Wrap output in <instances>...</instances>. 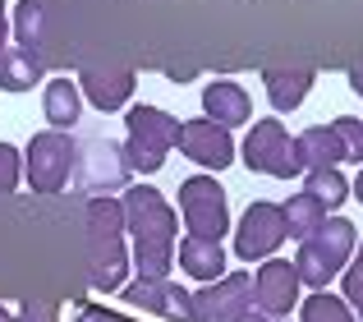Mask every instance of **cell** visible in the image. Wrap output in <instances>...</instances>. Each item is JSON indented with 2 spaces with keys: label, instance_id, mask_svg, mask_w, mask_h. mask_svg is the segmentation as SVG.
<instances>
[{
  "label": "cell",
  "instance_id": "6da1fadb",
  "mask_svg": "<svg viewBox=\"0 0 363 322\" xmlns=\"http://www.w3.org/2000/svg\"><path fill=\"white\" fill-rule=\"evenodd\" d=\"M124 226L133 235V267L138 277H166L175 267V212L147 184H133L124 194Z\"/></svg>",
  "mask_w": 363,
  "mask_h": 322
},
{
  "label": "cell",
  "instance_id": "7a4b0ae2",
  "mask_svg": "<svg viewBox=\"0 0 363 322\" xmlns=\"http://www.w3.org/2000/svg\"><path fill=\"white\" fill-rule=\"evenodd\" d=\"M124 203L120 198H92L88 203V281L92 290H124L129 253H124Z\"/></svg>",
  "mask_w": 363,
  "mask_h": 322
},
{
  "label": "cell",
  "instance_id": "3957f363",
  "mask_svg": "<svg viewBox=\"0 0 363 322\" xmlns=\"http://www.w3.org/2000/svg\"><path fill=\"white\" fill-rule=\"evenodd\" d=\"M354 249H359V231L345 221V216H327V226L313 231L308 240L299 244V253H294V272H299L303 286L327 290V281L340 277V272L350 267Z\"/></svg>",
  "mask_w": 363,
  "mask_h": 322
},
{
  "label": "cell",
  "instance_id": "277c9868",
  "mask_svg": "<svg viewBox=\"0 0 363 322\" xmlns=\"http://www.w3.org/2000/svg\"><path fill=\"white\" fill-rule=\"evenodd\" d=\"M129 134H124V157L138 175H157L166 166V152L179 143V120L161 106H133L129 111Z\"/></svg>",
  "mask_w": 363,
  "mask_h": 322
},
{
  "label": "cell",
  "instance_id": "5b68a950",
  "mask_svg": "<svg viewBox=\"0 0 363 322\" xmlns=\"http://www.w3.org/2000/svg\"><path fill=\"white\" fill-rule=\"evenodd\" d=\"M74 161H79V143L65 129L33 134V143H28V184H33V194H60L74 175Z\"/></svg>",
  "mask_w": 363,
  "mask_h": 322
},
{
  "label": "cell",
  "instance_id": "8992f818",
  "mask_svg": "<svg viewBox=\"0 0 363 322\" xmlns=\"http://www.w3.org/2000/svg\"><path fill=\"white\" fill-rule=\"evenodd\" d=\"M179 212H184L189 235L221 240L230 231V203H225V189L212 175H194V179L179 184Z\"/></svg>",
  "mask_w": 363,
  "mask_h": 322
},
{
  "label": "cell",
  "instance_id": "52a82bcc",
  "mask_svg": "<svg viewBox=\"0 0 363 322\" xmlns=\"http://www.w3.org/2000/svg\"><path fill=\"white\" fill-rule=\"evenodd\" d=\"M74 175H79V184L88 189V194L111 198L116 189L129 184L133 166H129V157H124L120 143H111V138H83L79 161H74Z\"/></svg>",
  "mask_w": 363,
  "mask_h": 322
},
{
  "label": "cell",
  "instance_id": "ba28073f",
  "mask_svg": "<svg viewBox=\"0 0 363 322\" xmlns=\"http://www.w3.org/2000/svg\"><path fill=\"white\" fill-rule=\"evenodd\" d=\"M244 166L272 179H294L299 175V157H294V138L285 134L281 120H257L253 134L244 138Z\"/></svg>",
  "mask_w": 363,
  "mask_h": 322
},
{
  "label": "cell",
  "instance_id": "9c48e42d",
  "mask_svg": "<svg viewBox=\"0 0 363 322\" xmlns=\"http://www.w3.org/2000/svg\"><path fill=\"white\" fill-rule=\"evenodd\" d=\"M285 207L276 203H248V212L240 216V231H235V253L244 262H267L276 249L285 244Z\"/></svg>",
  "mask_w": 363,
  "mask_h": 322
},
{
  "label": "cell",
  "instance_id": "30bf717a",
  "mask_svg": "<svg viewBox=\"0 0 363 322\" xmlns=\"http://www.w3.org/2000/svg\"><path fill=\"white\" fill-rule=\"evenodd\" d=\"M244 313H253V277L230 272V277L212 281L194 295L189 322H240Z\"/></svg>",
  "mask_w": 363,
  "mask_h": 322
},
{
  "label": "cell",
  "instance_id": "8fae6325",
  "mask_svg": "<svg viewBox=\"0 0 363 322\" xmlns=\"http://www.w3.org/2000/svg\"><path fill=\"white\" fill-rule=\"evenodd\" d=\"M299 272L294 262H281V258H267L253 277V309L267 318H290V309L299 304Z\"/></svg>",
  "mask_w": 363,
  "mask_h": 322
},
{
  "label": "cell",
  "instance_id": "7c38bea8",
  "mask_svg": "<svg viewBox=\"0 0 363 322\" xmlns=\"http://www.w3.org/2000/svg\"><path fill=\"white\" fill-rule=\"evenodd\" d=\"M124 304L143 309V313H157V318H170V322H189L194 313V295L184 286H175L170 277H138L124 286Z\"/></svg>",
  "mask_w": 363,
  "mask_h": 322
},
{
  "label": "cell",
  "instance_id": "4fadbf2b",
  "mask_svg": "<svg viewBox=\"0 0 363 322\" xmlns=\"http://www.w3.org/2000/svg\"><path fill=\"white\" fill-rule=\"evenodd\" d=\"M179 148H184L189 161L212 166V170H225L235 161L230 129H221L216 120H189V125H179Z\"/></svg>",
  "mask_w": 363,
  "mask_h": 322
},
{
  "label": "cell",
  "instance_id": "5bb4252c",
  "mask_svg": "<svg viewBox=\"0 0 363 322\" xmlns=\"http://www.w3.org/2000/svg\"><path fill=\"white\" fill-rule=\"evenodd\" d=\"M203 111H207V120H216L221 129H235V125H244V120L253 116V101H248V92L240 83L216 79V83L203 88Z\"/></svg>",
  "mask_w": 363,
  "mask_h": 322
},
{
  "label": "cell",
  "instance_id": "9a60e30c",
  "mask_svg": "<svg viewBox=\"0 0 363 322\" xmlns=\"http://www.w3.org/2000/svg\"><path fill=\"white\" fill-rule=\"evenodd\" d=\"M294 157H299L303 170H322V166H340L345 152V138L336 134V125H313L294 138Z\"/></svg>",
  "mask_w": 363,
  "mask_h": 322
},
{
  "label": "cell",
  "instance_id": "2e32d148",
  "mask_svg": "<svg viewBox=\"0 0 363 322\" xmlns=\"http://www.w3.org/2000/svg\"><path fill=\"white\" fill-rule=\"evenodd\" d=\"M79 88L97 111H120L133 92V70H83Z\"/></svg>",
  "mask_w": 363,
  "mask_h": 322
},
{
  "label": "cell",
  "instance_id": "e0dca14e",
  "mask_svg": "<svg viewBox=\"0 0 363 322\" xmlns=\"http://www.w3.org/2000/svg\"><path fill=\"white\" fill-rule=\"evenodd\" d=\"M179 272H189L194 281H221L225 277V249L221 240H203V235H189L179 240Z\"/></svg>",
  "mask_w": 363,
  "mask_h": 322
},
{
  "label": "cell",
  "instance_id": "ac0fdd59",
  "mask_svg": "<svg viewBox=\"0 0 363 322\" xmlns=\"http://www.w3.org/2000/svg\"><path fill=\"white\" fill-rule=\"evenodd\" d=\"M42 55L28 51V46H9L5 60H0V88L5 92H28L33 83H42Z\"/></svg>",
  "mask_w": 363,
  "mask_h": 322
},
{
  "label": "cell",
  "instance_id": "d6986e66",
  "mask_svg": "<svg viewBox=\"0 0 363 322\" xmlns=\"http://www.w3.org/2000/svg\"><path fill=\"white\" fill-rule=\"evenodd\" d=\"M327 226V203L322 198H313L308 189L303 194H294L290 203H285V231H290V240H308L313 231H322Z\"/></svg>",
  "mask_w": 363,
  "mask_h": 322
},
{
  "label": "cell",
  "instance_id": "ffe728a7",
  "mask_svg": "<svg viewBox=\"0 0 363 322\" xmlns=\"http://www.w3.org/2000/svg\"><path fill=\"white\" fill-rule=\"evenodd\" d=\"M79 83L69 79H51L46 83V97H42V111L46 120H51V129H74L79 125Z\"/></svg>",
  "mask_w": 363,
  "mask_h": 322
},
{
  "label": "cell",
  "instance_id": "44dd1931",
  "mask_svg": "<svg viewBox=\"0 0 363 322\" xmlns=\"http://www.w3.org/2000/svg\"><path fill=\"white\" fill-rule=\"evenodd\" d=\"M262 83H267V97H272V106H276V111H294L303 97H308V88H313V74H308V70H294V74H281V70H272Z\"/></svg>",
  "mask_w": 363,
  "mask_h": 322
},
{
  "label": "cell",
  "instance_id": "7402d4cb",
  "mask_svg": "<svg viewBox=\"0 0 363 322\" xmlns=\"http://www.w3.org/2000/svg\"><path fill=\"white\" fill-rule=\"evenodd\" d=\"M303 189H308L313 198H322V203H327V207H340V203H345V198H350V179L340 175L336 166L308 170V184H303Z\"/></svg>",
  "mask_w": 363,
  "mask_h": 322
},
{
  "label": "cell",
  "instance_id": "603a6c76",
  "mask_svg": "<svg viewBox=\"0 0 363 322\" xmlns=\"http://www.w3.org/2000/svg\"><path fill=\"white\" fill-rule=\"evenodd\" d=\"M303 322H354V313H350V304L340 295L313 290V295L303 299Z\"/></svg>",
  "mask_w": 363,
  "mask_h": 322
},
{
  "label": "cell",
  "instance_id": "cb8c5ba5",
  "mask_svg": "<svg viewBox=\"0 0 363 322\" xmlns=\"http://www.w3.org/2000/svg\"><path fill=\"white\" fill-rule=\"evenodd\" d=\"M14 33H18V46H42V0H23L14 9Z\"/></svg>",
  "mask_w": 363,
  "mask_h": 322
},
{
  "label": "cell",
  "instance_id": "d4e9b609",
  "mask_svg": "<svg viewBox=\"0 0 363 322\" xmlns=\"http://www.w3.org/2000/svg\"><path fill=\"white\" fill-rule=\"evenodd\" d=\"M336 134L345 138V152L363 166V120H354V116H340L336 120Z\"/></svg>",
  "mask_w": 363,
  "mask_h": 322
},
{
  "label": "cell",
  "instance_id": "484cf974",
  "mask_svg": "<svg viewBox=\"0 0 363 322\" xmlns=\"http://www.w3.org/2000/svg\"><path fill=\"white\" fill-rule=\"evenodd\" d=\"M345 304L363 309V244L354 249V262L345 267Z\"/></svg>",
  "mask_w": 363,
  "mask_h": 322
},
{
  "label": "cell",
  "instance_id": "4316f807",
  "mask_svg": "<svg viewBox=\"0 0 363 322\" xmlns=\"http://www.w3.org/2000/svg\"><path fill=\"white\" fill-rule=\"evenodd\" d=\"M14 184H18V152L9 143H0V194H9Z\"/></svg>",
  "mask_w": 363,
  "mask_h": 322
},
{
  "label": "cell",
  "instance_id": "83f0119b",
  "mask_svg": "<svg viewBox=\"0 0 363 322\" xmlns=\"http://www.w3.org/2000/svg\"><path fill=\"white\" fill-rule=\"evenodd\" d=\"M74 322H133V318H124V313H116V309H101V304H88Z\"/></svg>",
  "mask_w": 363,
  "mask_h": 322
},
{
  "label": "cell",
  "instance_id": "f1b7e54d",
  "mask_svg": "<svg viewBox=\"0 0 363 322\" xmlns=\"http://www.w3.org/2000/svg\"><path fill=\"white\" fill-rule=\"evenodd\" d=\"M14 318L18 322H55V304H23Z\"/></svg>",
  "mask_w": 363,
  "mask_h": 322
},
{
  "label": "cell",
  "instance_id": "f546056e",
  "mask_svg": "<svg viewBox=\"0 0 363 322\" xmlns=\"http://www.w3.org/2000/svg\"><path fill=\"white\" fill-rule=\"evenodd\" d=\"M5 33H9V23H5V0H0V60H5V51H9V46H5Z\"/></svg>",
  "mask_w": 363,
  "mask_h": 322
},
{
  "label": "cell",
  "instance_id": "4dcf8cb0",
  "mask_svg": "<svg viewBox=\"0 0 363 322\" xmlns=\"http://www.w3.org/2000/svg\"><path fill=\"white\" fill-rule=\"evenodd\" d=\"M350 88H354L359 97H363V70H354V74H350Z\"/></svg>",
  "mask_w": 363,
  "mask_h": 322
},
{
  "label": "cell",
  "instance_id": "1f68e13d",
  "mask_svg": "<svg viewBox=\"0 0 363 322\" xmlns=\"http://www.w3.org/2000/svg\"><path fill=\"white\" fill-rule=\"evenodd\" d=\"M350 198H359V203H363V170H359V179H354V184H350Z\"/></svg>",
  "mask_w": 363,
  "mask_h": 322
},
{
  "label": "cell",
  "instance_id": "d6a6232c",
  "mask_svg": "<svg viewBox=\"0 0 363 322\" xmlns=\"http://www.w3.org/2000/svg\"><path fill=\"white\" fill-rule=\"evenodd\" d=\"M240 322H276V318H267V313H257V309H253V313H244Z\"/></svg>",
  "mask_w": 363,
  "mask_h": 322
},
{
  "label": "cell",
  "instance_id": "836d02e7",
  "mask_svg": "<svg viewBox=\"0 0 363 322\" xmlns=\"http://www.w3.org/2000/svg\"><path fill=\"white\" fill-rule=\"evenodd\" d=\"M0 322H18V318H14V313H5V309H0Z\"/></svg>",
  "mask_w": 363,
  "mask_h": 322
},
{
  "label": "cell",
  "instance_id": "e575fe53",
  "mask_svg": "<svg viewBox=\"0 0 363 322\" xmlns=\"http://www.w3.org/2000/svg\"><path fill=\"white\" fill-rule=\"evenodd\" d=\"M276 322H290V318H276Z\"/></svg>",
  "mask_w": 363,
  "mask_h": 322
},
{
  "label": "cell",
  "instance_id": "d590c367",
  "mask_svg": "<svg viewBox=\"0 0 363 322\" xmlns=\"http://www.w3.org/2000/svg\"><path fill=\"white\" fill-rule=\"evenodd\" d=\"M359 313H363V309H359Z\"/></svg>",
  "mask_w": 363,
  "mask_h": 322
}]
</instances>
